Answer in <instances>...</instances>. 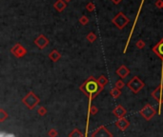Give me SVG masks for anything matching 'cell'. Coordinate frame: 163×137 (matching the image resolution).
<instances>
[{
    "label": "cell",
    "instance_id": "1",
    "mask_svg": "<svg viewBox=\"0 0 163 137\" xmlns=\"http://www.w3.org/2000/svg\"><path fill=\"white\" fill-rule=\"evenodd\" d=\"M113 23L118 29H123L129 23V18L123 13H118L113 18Z\"/></svg>",
    "mask_w": 163,
    "mask_h": 137
},
{
    "label": "cell",
    "instance_id": "2",
    "mask_svg": "<svg viewBox=\"0 0 163 137\" xmlns=\"http://www.w3.org/2000/svg\"><path fill=\"white\" fill-rule=\"evenodd\" d=\"M85 89L87 91V92H89V93H95L98 91V84H97V82L93 80V79H90L89 81L86 82Z\"/></svg>",
    "mask_w": 163,
    "mask_h": 137
},
{
    "label": "cell",
    "instance_id": "3",
    "mask_svg": "<svg viewBox=\"0 0 163 137\" xmlns=\"http://www.w3.org/2000/svg\"><path fill=\"white\" fill-rule=\"evenodd\" d=\"M53 7L56 8V10H57V12H63V10H65V8L67 7V3L65 0H57V1L54 3L53 4Z\"/></svg>",
    "mask_w": 163,
    "mask_h": 137
},
{
    "label": "cell",
    "instance_id": "4",
    "mask_svg": "<svg viewBox=\"0 0 163 137\" xmlns=\"http://www.w3.org/2000/svg\"><path fill=\"white\" fill-rule=\"evenodd\" d=\"M35 44L37 45L39 48H44V47L48 44V39H47L44 35H40L37 39L35 40Z\"/></svg>",
    "mask_w": 163,
    "mask_h": 137
},
{
    "label": "cell",
    "instance_id": "5",
    "mask_svg": "<svg viewBox=\"0 0 163 137\" xmlns=\"http://www.w3.org/2000/svg\"><path fill=\"white\" fill-rule=\"evenodd\" d=\"M155 52H157V55L158 56H160L161 58H163V40L160 41L157 46H155Z\"/></svg>",
    "mask_w": 163,
    "mask_h": 137
},
{
    "label": "cell",
    "instance_id": "6",
    "mask_svg": "<svg viewBox=\"0 0 163 137\" xmlns=\"http://www.w3.org/2000/svg\"><path fill=\"white\" fill-rule=\"evenodd\" d=\"M13 52H14V55H16L17 56H21L22 55H24L25 50L21 48L20 45H16V46L13 49Z\"/></svg>",
    "mask_w": 163,
    "mask_h": 137
},
{
    "label": "cell",
    "instance_id": "7",
    "mask_svg": "<svg viewBox=\"0 0 163 137\" xmlns=\"http://www.w3.org/2000/svg\"><path fill=\"white\" fill-rule=\"evenodd\" d=\"M86 9H87L88 12L92 13V12H93V10H96V6H95V4H93V2H89L88 4L86 5Z\"/></svg>",
    "mask_w": 163,
    "mask_h": 137
},
{
    "label": "cell",
    "instance_id": "8",
    "mask_svg": "<svg viewBox=\"0 0 163 137\" xmlns=\"http://www.w3.org/2000/svg\"><path fill=\"white\" fill-rule=\"evenodd\" d=\"M79 22H80L82 25H86V24L89 23V18L86 15H83L79 18Z\"/></svg>",
    "mask_w": 163,
    "mask_h": 137
},
{
    "label": "cell",
    "instance_id": "9",
    "mask_svg": "<svg viewBox=\"0 0 163 137\" xmlns=\"http://www.w3.org/2000/svg\"><path fill=\"white\" fill-rule=\"evenodd\" d=\"M155 7L158 9H163V0H157L155 2Z\"/></svg>",
    "mask_w": 163,
    "mask_h": 137
},
{
    "label": "cell",
    "instance_id": "10",
    "mask_svg": "<svg viewBox=\"0 0 163 137\" xmlns=\"http://www.w3.org/2000/svg\"><path fill=\"white\" fill-rule=\"evenodd\" d=\"M58 57H59V55L56 52H53L52 53H51V58L53 59V60H56Z\"/></svg>",
    "mask_w": 163,
    "mask_h": 137
},
{
    "label": "cell",
    "instance_id": "11",
    "mask_svg": "<svg viewBox=\"0 0 163 137\" xmlns=\"http://www.w3.org/2000/svg\"><path fill=\"white\" fill-rule=\"evenodd\" d=\"M88 39L90 41H93L96 39V35L93 34H90L89 35H88Z\"/></svg>",
    "mask_w": 163,
    "mask_h": 137
},
{
    "label": "cell",
    "instance_id": "12",
    "mask_svg": "<svg viewBox=\"0 0 163 137\" xmlns=\"http://www.w3.org/2000/svg\"><path fill=\"white\" fill-rule=\"evenodd\" d=\"M119 73H120L121 74H126V73H127V71L125 70V68H124V67H122V68H121V70H120V71H119Z\"/></svg>",
    "mask_w": 163,
    "mask_h": 137
},
{
    "label": "cell",
    "instance_id": "13",
    "mask_svg": "<svg viewBox=\"0 0 163 137\" xmlns=\"http://www.w3.org/2000/svg\"><path fill=\"white\" fill-rule=\"evenodd\" d=\"M112 2L114 3V4H115V5H117V4H119V3H120L122 0H111Z\"/></svg>",
    "mask_w": 163,
    "mask_h": 137
},
{
    "label": "cell",
    "instance_id": "14",
    "mask_svg": "<svg viewBox=\"0 0 163 137\" xmlns=\"http://www.w3.org/2000/svg\"><path fill=\"white\" fill-rule=\"evenodd\" d=\"M137 46L139 47V48H142L143 47V42H141V41H139L138 43H137Z\"/></svg>",
    "mask_w": 163,
    "mask_h": 137
},
{
    "label": "cell",
    "instance_id": "15",
    "mask_svg": "<svg viewBox=\"0 0 163 137\" xmlns=\"http://www.w3.org/2000/svg\"><path fill=\"white\" fill-rule=\"evenodd\" d=\"M65 1H66V2H70L71 0H65Z\"/></svg>",
    "mask_w": 163,
    "mask_h": 137
}]
</instances>
